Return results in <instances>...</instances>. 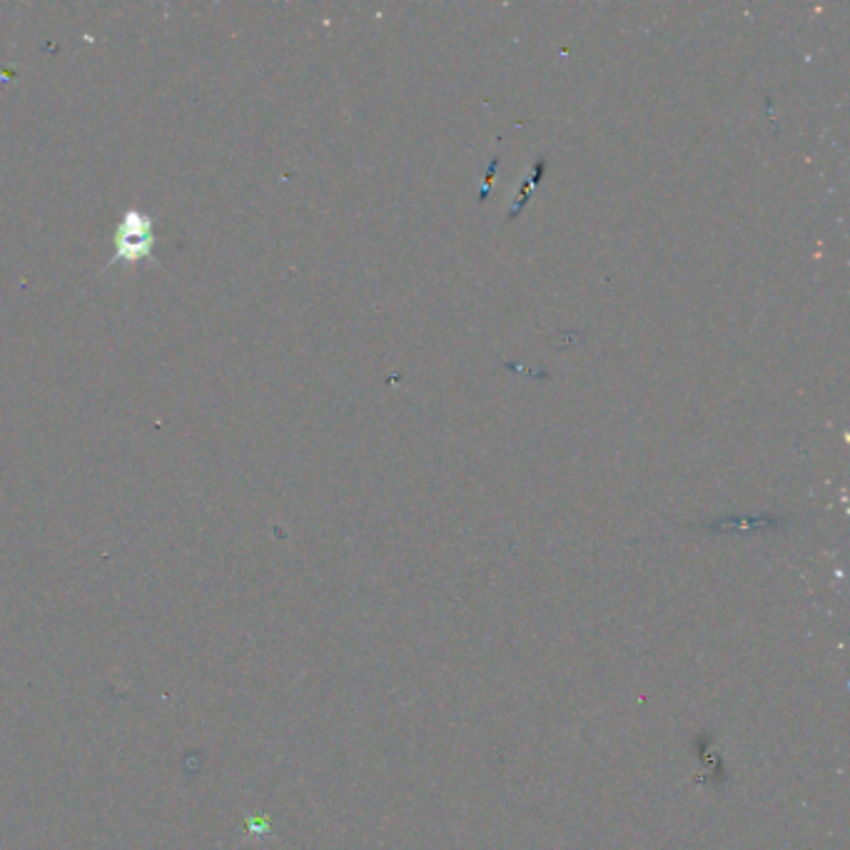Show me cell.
Instances as JSON below:
<instances>
[{
    "label": "cell",
    "mask_w": 850,
    "mask_h": 850,
    "mask_svg": "<svg viewBox=\"0 0 850 850\" xmlns=\"http://www.w3.org/2000/svg\"><path fill=\"white\" fill-rule=\"evenodd\" d=\"M153 245V220L145 212H128L115 230V257L110 260V265H115V262L138 265V262L150 260Z\"/></svg>",
    "instance_id": "1"
}]
</instances>
